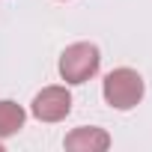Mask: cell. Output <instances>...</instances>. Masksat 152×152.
Returning <instances> with one entry per match:
<instances>
[{"label":"cell","instance_id":"obj_1","mask_svg":"<svg viewBox=\"0 0 152 152\" xmlns=\"http://www.w3.org/2000/svg\"><path fill=\"white\" fill-rule=\"evenodd\" d=\"M102 96L110 107L116 110H131L140 104L143 99V78H140V72L122 66V69H113L107 72V78L102 84Z\"/></svg>","mask_w":152,"mask_h":152},{"label":"cell","instance_id":"obj_2","mask_svg":"<svg viewBox=\"0 0 152 152\" xmlns=\"http://www.w3.org/2000/svg\"><path fill=\"white\" fill-rule=\"evenodd\" d=\"M102 66V54L93 42H75L60 54V78L66 84H87Z\"/></svg>","mask_w":152,"mask_h":152},{"label":"cell","instance_id":"obj_3","mask_svg":"<svg viewBox=\"0 0 152 152\" xmlns=\"http://www.w3.org/2000/svg\"><path fill=\"white\" fill-rule=\"evenodd\" d=\"M30 113L39 122H60L72 113V93L66 87H45L42 93H36Z\"/></svg>","mask_w":152,"mask_h":152},{"label":"cell","instance_id":"obj_4","mask_svg":"<svg viewBox=\"0 0 152 152\" xmlns=\"http://www.w3.org/2000/svg\"><path fill=\"white\" fill-rule=\"evenodd\" d=\"M63 146L69 152H104V149H110V134L96 125H81L66 134Z\"/></svg>","mask_w":152,"mask_h":152},{"label":"cell","instance_id":"obj_5","mask_svg":"<svg viewBox=\"0 0 152 152\" xmlns=\"http://www.w3.org/2000/svg\"><path fill=\"white\" fill-rule=\"evenodd\" d=\"M24 119H27V113H24L21 104H15V102H9V99L0 102V137L18 134V131L24 128Z\"/></svg>","mask_w":152,"mask_h":152}]
</instances>
